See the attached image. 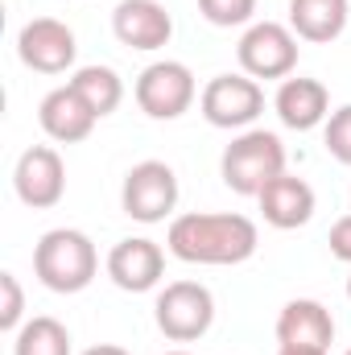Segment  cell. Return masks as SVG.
<instances>
[{
	"label": "cell",
	"mask_w": 351,
	"mask_h": 355,
	"mask_svg": "<svg viewBox=\"0 0 351 355\" xmlns=\"http://www.w3.org/2000/svg\"><path fill=\"white\" fill-rule=\"evenodd\" d=\"M166 244L186 265H244L257 252L261 232L236 211H190L170 223Z\"/></svg>",
	"instance_id": "1"
},
{
	"label": "cell",
	"mask_w": 351,
	"mask_h": 355,
	"mask_svg": "<svg viewBox=\"0 0 351 355\" xmlns=\"http://www.w3.org/2000/svg\"><path fill=\"white\" fill-rule=\"evenodd\" d=\"M33 272L50 293H83L99 272V252L87 232L54 227L33 248Z\"/></svg>",
	"instance_id": "2"
},
{
	"label": "cell",
	"mask_w": 351,
	"mask_h": 355,
	"mask_svg": "<svg viewBox=\"0 0 351 355\" xmlns=\"http://www.w3.org/2000/svg\"><path fill=\"white\" fill-rule=\"evenodd\" d=\"M277 174H285V145L268 128H244L219 157L223 186L244 198H257Z\"/></svg>",
	"instance_id": "3"
},
{
	"label": "cell",
	"mask_w": 351,
	"mask_h": 355,
	"mask_svg": "<svg viewBox=\"0 0 351 355\" xmlns=\"http://www.w3.org/2000/svg\"><path fill=\"white\" fill-rule=\"evenodd\" d=\"M153 318H157V331L174 343H194L211 331L215 322V297L207 285L198 281H170L162 293H157V306H153Z\"/></svg>",
	"instance_id": "4"
},
{
	"label": "cell",
	"mask_w": 351,
	"mask_h": 355,
	"mask_svg": "<svg viewBox=\"0 0 351 355\" xmlns=\"http://www.w3.org/2000/svg\"><path fill=\"white\" fill-rule=\"evenodd\" d=\"M248 79H289L298 71V33L281 21H252L236 46Z\"/></svg>",
	"instance_id": "5"
},
{
	"label": "cell",
	"mask_w": 351,
	"mask_h": 355,
	"mask_svg": "<svg viewBox=\"0 0 351 355\" xmlns=\"http://www.w3.org/2000/svg\"><path fill=\"white\" fill-rule=\"evenodd\" d=\"M137 107L149 116V120H178L190 112L194 95H198V83L190 75L186 62H174V58H162V62H149L141 75H137Z\"/></svg>",
	"instance_id": "6"
},
{
	"label": "cell",
	"mask_w": 351,
	"mask_h": 355,
	"mask_svg": "<svg viewBox=\"0 0 351 355\" xmlns=\"http://www.w3.org/2000/svg\"><path fill=\"white\" fill-rule=\"evenodd\" d=\"M120 207L137 223H166L178 207V174L166 162H137L124 174Z\"/></svg>",
	"instance_id": "7"
},
{
	"label": "cell",
	"mask_w": 351,
	"mask_h": 355,
	"mask_svg": "<svg viewBox=\"0 0 351 355\" xmlns=\"http://www.w3.org/2000/svg\"><path fill=\"white\" fill-rule=\"evenodd\" d=\"M198 107L211 128H252L264 112V87L248 75H215L198 95Z\"/></svg>",
	"instance_id": "8"
},
{
	"label": "cell",
	"mask_w": 351,
	"mask_h": 355,
	"mask_svg": "<svg viewBox=\"0 0 351 355\" xmlns=\"http://www.w3.org/2000/svg\"><path fill=\"white\" fill-rule=\"evenodd\" d=\"M17 58L37 75H62L79 58L75 29L67 21H58V17H33L17 33Z\"/></svg>",
	"instance_id": "9"
},
{
	"label": "cell",
	"mask_w": 351,
	"mask_h": 355,
	"mask_svg": "<svg viewBox=\"0 0 351 355\" xmlns=\"http://www.w3.org/2000/svg\"><path fill=\"white\" fill-rule=\"evenodd\" d=\"M12 190L25 207L33 211H50L62 202L67 194V166L58 157V149L50 145H33L17 157V170H12Z\"/></svg>",
	"instance_id": "10"
},
{
	"label": "cell",
	"mask_w": 351,
	"mask_h": 355,
	"mask_svg": "<svg viewBox=\"0 0 351 355\" xmlns=\"http://www.w3.org/2000/svg\"><path fill=\"white\" fill-rule=\"evenodd\" d=\"M112 33L128 50H162L174 37V17L162 0H120L112 12Z\"/></svg>",
	"instance_id": "11"
},
{
	"label": "cell",
	"mask_w": 351,
	"mask_h": 355,
	"mask_svg": "<svg viewBox=\"0 0 351 355\" xmlns=\"http://www.w3.org/2000/svg\"><path fill=\"white\" fill-rule=\"evenodd\" d=\"M162 272H166V252L153 240H145V236H128V240H120L108 252V277L124 293H149V289H157Z\"/></svg>",
	"instance_id": "12"
},
{
	"label": "cell",
	"mask_w": 351,
	"mask_h": 355,
	"mask_svg": "<svg viewBox=\"0 0 351 355\" xmlns=\"http://www.w3.org/2000/svg\"><path fill=\"white\" fill-rule=\"evenodd\" d=\"M335 339V318L323 302L314 297H293L277 314V343L281 347H306V352H327Z\"/></svg>",
	"instance_id": "13"
},
{
	"label": "cell",
	"mask_w": 351,
	"mask_h": 355,
	"mask_svg": "<svg viewBox=\"0 0 351 355\" xmlns=\"http://www.w3.org/2000/svg\"><path fill=\"white\" fill-rule=\"evenodd\" d=\"M257 202H261V215H264L268 227L293 232V227H306V223L314 219V202H318V198H314V186H310L306 178L277 174L261 194H257Z\"/></svg>",
	"instance_id": "14"
},
{
	"label": "cell",
	"mask_w": 351,
	"mask_h": 355,
	"mask_svg": "<svg viewBox=\"0 0 351 355\" xmlns=\"http://www.w3.org/2000/svg\"><path fill=\"white\" fill-rule=\"evenodd\" d=\"M273 112H277V120L285 124V128H293V132H310V128H318V124H327V116H331V91L323 87L318 79H281V87L273 95Z\"/></svg>",
	"instance_id": "15"
},
{
	"label": "cell",
	"mask_w": 351,
	"mask_h": 355,
	"mask_svg": "<svg viewBox=\"0 0 351 355\" xmlns=\"http://www.w3.org/2000/svg\"><path fill=\"white\" fill-rule=\"evenodd\" d=\"M95 112H91L87 103H83V95L71 87H54L42 103H37V124H42V132L50 137V141H58V145H79V141H87L91 128H95Z\"/></svg>",
	"instance_id": "16"
},
{
	"label": "cell",
	"mask_w": 351,
	"mask_h": 355,
	"mask_svg": "<svg viewBox=\"0 0 351 355\" xmlns=\"http://www.w3.org/2000/svg\"><path fill=\"white\" fill-rule=\"evenodd\" d=\"M348 0H289V29L298 33V42L327 46L348 29Z\"/></svg>",
	"instance_id": "17"
},
{
	"label": "cell",
	"mask_w": 351,
	"mask_h": 355,
	"mask_svg": "<svg viewBox=\"0 0 351 355\" xmlns=\"http://www.w3.org/2000/svg\"><path fill=\"white\" fill-rule=\"evenodd\" d=\"M67 83L83 95V103H87L99 120L112 116V112L120 107V99H124V83H120V75H116L112 67H99V62H95V67H79Z\"/></svg>",
	"instance_id": "18"
},
{
	"label": "cell",
	"mask_w": 351,
	"mask_h": 355,
	"mask_svg": "<svg viewBox=\"0 0 351 355\" xmlns=\"http://www.w3.org/2000/svg\"><path fill=\"white\" fill-rule=\"evenodd\" d=\"M12 355H71V331L50 318V314H37L29 318L17 339H12Z\"/></svg>",
	"instance_id": "19"
},
{
	"label": "cell",
	"mask_w": 351,
	"mask_h": 355,
	"mask_svg": "<svg viewBox=\"0 0 351 355\" xmlns=\"http://www.w3.org/2000/svg\"><path fill=\"white\" fill-rule=\"evenodd\" d=\"M323 145H327V153H331L335 162L351 166V103L335 107V112L327 116V124H323Z\"/></svg>",
	"instance_id": "20"
},
{
	"label": "cell",
	"mask_w": 351,
	"mask_h": 355,
	"mask_svg": "<svg viewBox=\"0 0 351 355\" xmlns=\"http://www.w3.org/2000/svg\"><path fill=\"white\" fill-rule=\"evenodd\" d=\"M198 12L219 25V29H232V25H248L252 12H257V0H198Z\"/></svg>",
	"instance_id": "21"
},
{
	"label": "cell",
	"mask_w": 351,
	"mask_h": 355,
	"mask_svg": "<svg viewBox=\"0 0 351 355\" xmlns=\"http://www.w3.org/2000/svg\"><path fill=\"white\" fill-rule=\"evenodd\" d=\"M0 293H4V306H0V331H21V314H25V293L17 285L12 272H0Z\"/></svg>",
	"instance_id": "22"
},
{
	"label": "cell",
	"mask_w": 351,
	"mask_h": 355,
	"mask_svg": "<svg viewBox=\"0 0 351 355\" xmlns=\"http://www.w3.org/2000/svg\"><path fill=\"white\" fill-rule=\"evenodd\" d=\"M331 257L351 265V215L335 219V227H331Z\"/></svg>",
	"instance_id": "23"
},
{
	"label": "cell",
	"mask_w": 351,
	"mask_h": 355,
	"mask_svg": "<svg viewBox=\"0 0 351 355\" xmlns=\"http://www.w3.org/2000/svg\"><path fill=\"white\" fill-rule=\"evenodd\" d=\"M83 355H128L120 343H95V347H87Z\"/></svg>",
	"instance_id": "24"
},
{
	"label": "cell",
	"mask_w": 351,
	"mask_h": 355,
	"mask_svg": "<svg viewBox=\"0 0 351 355\" xmlns=\"http://www.w3.org/2000/svg\"><path fill=\"white\" fill-rule=\"evenodd\" d=\"M277 355H327V352H306V347H281Z\"/></svg>",
	"instance_id": "25"
},
{
	"label": "cell",
	"mask_w": 351,
	"mask_h": 355,
	"mask_svg": "<svg viewBox=\"0 0 351 355\" xmlns=\"http://www.w3.org/2000/svg\"><path fill=\"white\" fill-rule=\"evenodd\" d=\"M166 355H190V352H166Z\"/></svg>",
	"instance_id": "26"
},
{
	"label": "cell",
	"mask_w": 351,
	"mask_h": 355,
	"mask_svg": "<svg viewBox=\"0 0 351 355\" xmlns=\"http://www.w3.org/2000/svg\"><path fill=\"white\" fill-rule=\"evenodd\" d=\"M348 297H351V277H348Z\"/></svg>",
	"instance_id": "27"
},
{
	"label": "cell",
	"mask_w": 351,
	"mask_h": 355,
	"mask_svg": "<svg viewBox=\"0 0 351 355\" xmlns=\"http://www.w3.org/2000/svg\"><path fill=\"white\" fill-rule=\"evenodd\" d=\"M348 355H351V352H348Z\"/></svg>",
	"instance_id": "28"
}]
</instances>
